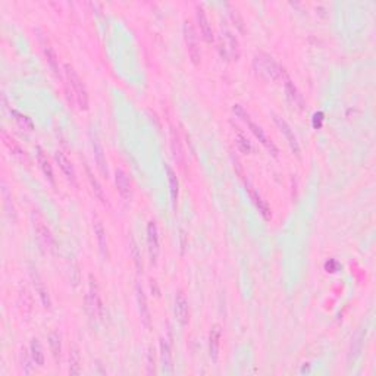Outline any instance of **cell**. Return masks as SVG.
<instances>
[{
    "mask_svg": "<svg viewBox=\"0 0 376 376\" xmlns=\"http://www.w3.org/2000/svg\"><path fill=\"white\" fill-rule=\"evenodd\" d=\"M254 71L265 79L269 81H282L284 76L287 75V71L269 54L266 53H259L254 56L253 60Z\"/></svg>",
    "mask_w": 376,
    "mask_h": 376,
    "instance_id": "cell-1",
    "label": "cell"
},
{
    "mask_svg": "<svg viewBox=\"0 0 376 376\" xmlns=\"http://www.w3.org/2000/svg\"><path fill=\"white\" fill-rule=\"evenodd\" d=\"M65 74H66V81L71 85V93L74 96L75 103L79 106L81 110H87L88 109V93H87V88H85L81 76L76 74V71L69 63L65 65Z\"/></svg>",
    "mask_w": 376,
    "mask_h": 376,
    "instance_id": "cell-2",
    "label": "cell"
},
{
    "mask_svg": "<svg viewBox=\"0 0 376 376\" xmlns=\"http://www.w3.org/2000/svg\"><path fill=\"white\" fill-rule=\"evenodd\" d=\"M234 112H235V113H237V115L243 119V121H246V122H247L249 128H250V129H251V132L256 135V138H257V140H259V141L265 146V149H266V150H268L272 156H275V157H276V156H278V149H276V146H275V144H274V143L268 138V135L265 134V131L262 129V126H259L257 124H254V122L250 119V116L244 112V109H243L241 106L235 104V106H234Z\"/></svg>",
    "mask_w": 376,
    "mask_h": 376,
    "instance_id": "cell-3",
    "label": "cell"
},
{
    "mask_svg": "<svg viewBox=\"0 0 376 376\" xmlns=\"http://www.w3.org/2000/svg\"><path fill=\"white\" fill-rule=\"evenodd\" d=\"M87 310L93 319H100L103 316V303L99 293V287L96 284V279L90 276V290L87 294Z\"/></svg>",
    "mask_w": 376,
    "mask_h": 376,
    "instance_id": "cell-4",
    "label": "cell"
},
{
    "mask_svg": "<svg viewBox=\"0 0 376 376\" xmlns=\"http://www.w3.org/2000/svg\"><path fill=\"white\" fill-rule=\"evenodd\" d=\"M184 37H185V43H187V50L188 54L193 60L194 65H199L201 60V53H200V47H199V41H197V35L194 32V28L190 22L184 24Z\"/></svg>",
    "mask_w": 376,
    "mask_h": 376,
    "instance_id": "cell-5",
    "label": "cell"
},
{
    "mask_svg": "<svg viewBox=\"0 0 376 376\" xmlns=\"http://www.w3.org/2000/svg\"><path fill=\"white\" fill-rule=\"evenodd\" d=\"M274 121H275L276 126L279 128V131H281V132L284 134V137L287 138V141H288V144H290L293 153H294L297 157H300V144H299V141H297V137H296L294 131H293L291 126L288 125V122H287L285 119H282L281 116H278L276 113H274Z\"/></svg>",
    "mask_w": 376,
    "mask_h": 376,
    "instance_id": "cell-6",
    "label": "cell"
},
{
    "mask_svg": "<svg viewBox=\"0 0 376 376\" xmlns=\"http://www.w3.org/2000/svg\"><path fill=\"white\" fill-rule=\"evenodd\" d=\"M147 246H149V254L151 265L157 263L159 254H160V246H159V232L156 224L151 221L147 226Z\"/></svg>",
    "mask_w": 376,
    "mask_h": 376,
    "instance_id": "cell-7",
    "label": "cell"
},
{
    "mask_svg": "<svg viewBox=\"0 0 376 376\" xmlns=\"http://www.w3.org/2000/svg\"><path fill=\"white\" fill-rule=\"evenodd\" d=\"M188 301L184 296L182 291H178L176 293V297H175V316H176V321L185 326L188 324Z\"/></svg>",
    "mask_w": 376,
    "mask_h": 376,
    "instance_id": "cell-8",
    "label": "cell"
},
{
    "mask_svg": "<svg viewBox=\"0 0 376 376\" xmlns=\"http://www.w3.org/2000/svg\"><path fill=\"white\" fill-rule=\"evenodd\" d=\"M282 82H284V87H285V93H287V97L290 99V101H291L294 106H297L299 109H303V106H304V100H303V96L300 94V91L297 90V87L294 85V82L291 81V78L288 76V74L284 76Z\"/></svg>",
    "mask_w": 376,
    "mask_h": 376,
    "instance_id": "cell-9",
    "label": "cell"
},
{
    "mask_svg": "<svg viewBox=\"0 0 376 376\" xmlns=\"http://www.w3.org/2000/svg\"><path fill=\"white\" fill-rule=\"evenodd\" d=\"M35 232H37V238H38L40 244H41L47 251H53V250H54V238H53L50 229H49L44 224L38 222V224L35 225Z\"/></svg>",
    "mask_w": 376,
    "mask_h": 376,
    "instance_id": "cell-10",
    "label": "cell"
},
{
    "mask_svg": "<svg viewBox=\"0 0 376 376\" xmlns=\"http://www.w3.org/2000/svg\"><path fill=\"white\" fill-rule=\"evenodd\" d=\"M115 182H116V187H118L119 194H121L125 200H129V197H131V182H129L128 175L125 174V171L118 169V171L115 172Z\"/></svg>",
    "mask_w": 376,
    "mask_h": 376,
    "instance_id": "cell-11",
    "label": "cell"
},
{
    "mask_svg": "<svg viewBox=\"0 0 376 376\" xmlns=\"http://www.w3.org/2000/svg\"><path fill=\"white\" fill-rule=\"evenodd\" d=\"M54 156H56V160H57V163H59V168H60L62 172L65 174L66 179L75 185V184H76V176H75V169H74L71 160H69L62 151H57Z\"/></svg>",
    "mask_w": 376,
    "mask_h": 376,
    "instance_id": "cell-12",
    "label": "cell"
},
{
    "mask_svg": "<svg viewBox=\"0 0 376 376\" xmlns=\"http://www.w3.org/2000/svg\"><path fill=\"white\" fill-rule=\"evenodd\" d=\"M197 21H199V26H200V31L203 34V38L206 40V43H212L213 41V29H212V25L204 13V10L201 7L197 9Z\"/></svg>",
    "mask_w": 376,
    "mask_h": 376,
    "instance_id": "cell-13",
    "label": "cell"
},
{
    "mask_svg": "<svg viewBox=\"0 0 376 376\" xmlns=\"http://www.w3.org/2000/svg\"><path fill=\"white\" fill-rule=\"evenodd\" d=\"M137 299H138V307H140V315H141V321L143 324L150 328V309L147 306V299H146V294L143 291V288L140 285H137Z\"/></svg>",
    "mask_w": 376,
    "mask_h": 376,
    "instance_id": "cell-14",
    "label": "cell"
},
{
    "mask_svg": "<svg viewBox=\"0 0 376 376\" xmlns=\"http://www.w3.org/2000/svg\"><path fill=\"white\" fill-rule=\"evenodd\" d=\"M37 159H38V163H40V168H41V171H43V174H44V176L49 179V182L51 184V185H54V176H53V169H51V165H50V162L47 160V156L44 154V151L38 147L37 149Z\"/></svg>",
    "mask_w": 376,
    "mask_h": 376,
    "instance_id": "cell-15",
    "label": "cell"
},
{
    "mask_svg": "<svg viewBox=\"0 0 376 376\" xmlns=\"http://www.w3.org/2000/svg\"><path fill=\"white\" fill-rule=\"evenodd\" d=\"M94 232H96V237H97V243H99V247H100V251L104 257L109 256V251H107V240H106V231L101 225L100 221H96L94 222Z\"/></svg>",
    "mask_w": 376,
    "mask_h": 376,
    "instance_id": "cell-16",
    "label": "cell"
},
{
    "mask_svg": "<svg viewBox=\"0 0 376 376\" xmlns=\"http://www.w3.org/2000/svg\"><path fill=\"white\" fill-rule=\"evenodd\" d=\"M160 356H162L163 369L171 374L172 372V353H171V347L165 338L160 340Z\"/></svg>",
    "mask_w": 376,
    "mask_h": 376,
    "instance_id": "cell-17",
    "label": "cell"
},
{
    "mask_svg": "<svg viewBox=\"0 0 376 376\" xmlns=\"http://www.w3.org/2000/svg\"><path fill=\"white\" fill-rule=\"evenodd\" d=\"M166 172H168V181H169L171 199H172L174 206H176V200H178V188H179L178 178H176V174L174 172V169H172L171 166H166Z\"/></svg>",
    "mask_w": 376,
    "mask_h": 376,
    "instance_id": "cell-18",
    "label": "cell"
},
{
    "mask_svg": "<svg viewBox=\"0 0 376 376\" xmlns=\"http://www.w3.org/2000/svg\"><path fill=\"white\" fill-rule=\"evenodd\" d=\"M93 147H94V156H96L97 166H99L100 172L107 176V163H106V157H104V153H103V147L100 146V143L97 140L93 141Z\"/></svg>",
    "mask_w": 376,
    "mask_h": 376,
    "instance_id": "cell-19",
    "label": "cell"
},
{
    "mask_svg": "<svg viewBox=\"0 0 376 376\" xmlns=\"http://www.w3.org/2000/svg\"><path fill=\"white\" fill-rule=\"evenodd\" d=\"M249 191H250V196H251V199H253V201H254V204L259 207V212L263 215V218L266 219V221H269L271 218H272V213H271V209H269V206H268V203L254 191V190H251V188H249Z\"/></svg>",
    "mask_w": 376,
    "mask_h": 376,
    "instance_id": "cell-20",
    "label": "cell"
},
{
    "mask_svg": "<svg viewBox=\"0 0 376 376\" xmlns=\"http://www.w3.org/2000/svg\"><path fill=\"white\" fill-rule=\"evenodd\" d=\"M219 341H221V329L218 326H215L210 332V344H209L210 357L215 362L218 360V354H219Z\"/></svg>",
    "mask_w": 376,
    "mask_h": 376,
    "instance_id": "cell-21",
    "label": "cell"
},
{
    "mask_svg": "<svg viewBox=\"0 0 376 376\" xmlns=\"http://www.w3.org/2000/svg\"><path fill=\"white\" fill-rule=\"evenodd\" d=\"M79 372H81V356H79L78 347L74 346L71 350V354H69V374L78 375Z\"/></svg>",
    "mask_w": 376,
    "mask_h": 376,
    "instance_id": "cell-22",
    "label": "cell"
},
{
    "mask_svg": "<svg viewBox=\"0 0 376 376\" xmlns=\"http://www.w3.org/2000/svg\"><path fill=\"white\" fill-rule=\"evenodd\" d=\"M31 356H32V360H34V365L37 366H43L44 365V354H43V349H41V344L37 338H34L31 341Z\"/></svg>",
    "mask_w": 376,
    "mask_h": 376,
    "instance_id": "cell-23",
    "label": "cell"
},
{
    "mask_svg": "<svg viewBox=\"0 0 376 376\" xmlns=\"http://www.w3.org/2000/svg\"><path fill=\"white\" fill-rule=\"evenodd\" d=\"M49 346H50V351L54 357L56 362L60 360V353H62V347H60V337L56 332H51L49 335Z\"/></svg>",
    "mask_w": 376,
    "mask_h": 376,
    "instance_id": "cell-24",
    "label": "cell"
},
{
    "mask_svg": "<svg viewBox=\"0 0 376 376\" xmlns=\"http://www.w3.org/2000/svg\"><path fill=\"white\" fill-rule=\"evenodd\" d=\"M3 140H4V144L7 146V149H9V150H10V151H12L16 157H19V159H22V160L26 157L25 151L21 149V146H19V144H18V143H16L12 137H9L7 134H3Z\"/></svg>",
    "mask_w": 376,
    "mask_h": 376,
    "instance_id": "cell-25",
    "label": "cell"
},
{
    "mask_svg": "<svg viewBox=\"0 0 376 376\" xmlns=\"http://www.w3.org/2000/svg\"><path fill=\"white\" fill-rule=\"evenodd\" d=\"M87 174H88V179H90V184H91V187H93V191H94V196L103 203V204H106V197H104V193H103V188H101V185L99 184V181L93 176V174L90 172V169L87 168Z\"/></svg>",
    "mask_w": 376,
    "mask_h": 376,
    "instance_id": "cell-26",
    "label": "cell"
},
{
    "mask_svg": "<svg viewBox=\"0 0 376 376\" xmlns=\"http://www.w3.org/2000/svg\"><path fill=\"white\" fill-rule=\"evenodd\" d=\"M12 115L15 116V121L18 122V125L21 128H24L26 131H32L34 129V124H32V121L28 116H25V115H22V113H19L16 110H12Z\"/></svg>",
    "mask_w": 376,
    "mask_h": 376,
    "instance_id": "cell-27",
    "label": "cell"
},
{
    "mask_svg": "<svg viewBox=\"0 0 376 376\" xmlns=\"http://www.w3.org/2000/svg\"><path fill=\"white\" fill-rule=\"evenodd\" d=\"M172 150H174V156L175 159L181 163V166L184 165V153H182V147L179 143L178 135H175V131H172Z\"/></svg>",
    "mask_w": 376,
    "mask_h": 376,
    "instance_id": "cell-28",
    "label": "cell"
},
{
    "mask_svg": "<svg viewBox=\"0 0 376 376\" xmlns=\"http://www.w3.org/2000/svg\"><path fill=\"white\" fill-rule=\"evenodd\" d=\"M44 53H46V57H47V62L50 65V68L53 69V72L59 76V68H57V60H56V53L53 51V49L50 46H46L44 47Z\"/></svg>",
    "mask_w": 376,
    "mask_h": 376,
    "instance_id": "cell-29",
    "label": "cell"
},
{
    "mask_svg": "<svg viewBox=\"0 0 376 376\" xmlns=\"http://www.w3.org/2000/svg\"><path fill=\"white\" fill-rule=\"evenodd\" d=\"M237 144H238V147H240L241 151H244V153H250V151H251V144L249 143V140H247L243 134H238V135H237Z\"/></svg>",
    "mask_w": 376,
    "mask_h": 376,
    "instance_id": "cell-30",
    "label": "cell"
},
{
    "mask_svg": "<svg viewBox=\"0 0 376 376\" xmlns=\"http://www.w3.org/2000/svg\"><path fill=\"white\" fill-rule=\"evenodd\" d=\"M131 251H132V256H134V262H135L138 271L141 272V271H143V263H141V260H140V253H138V249H137V244H135L134 240L131 241Z\"/></svg>",
    "mask_w": 376,
    "mask_h": 376,
    "instance_id": "cell-31",
    "label": "cell"
},
{
    "mask_svg": "<svg viewBox=\"0 0 376 376\" xmlns=\"http://www.w3.org/2000/svg\"><path fill=\"white\" fill-rule=\"evenodd\" d=\"M22 363H24V369H25V372L26 374H31V363H34V360H32V356H28V351L24 349L22 350Z\"/></svg>",
    "mask_w": 376,
    "mask_h": 376,
    "instance_id": "cell-32",
    "label": "cell"
},
{
    "mask_svg": "<svg viewBox=\"0 0 376 376\" xmlns=\"http://www.w3.org/2000/svg\"><path fill=\"white\" fill-rule=\"evenodd\" d=\"M154 351L150 349V351H149V372L150 374H154V354H153Z\"/></svg>",
    "mask_w": 376,
    "mask_h": 376,
    "instance_id": "cell-33",
    "label": "cell"
}]
</instances>
